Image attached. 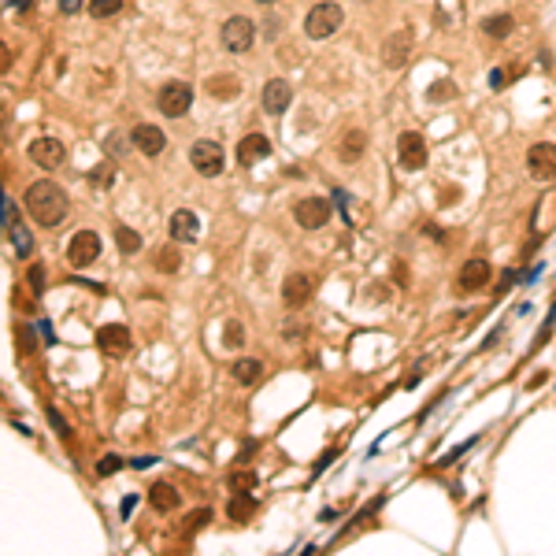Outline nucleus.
<instances>
[{
    "instance_id": "a211bd4d",
    "label": "nucleus",
    "mask_w": 556,
    "mask_h": 556,
    "mask_svg": "<svg viewBox=\"0 0 556 556\" xmlns=\"http://www.w3.org/2000/svg\"><path fill=\"white\" fill-rule=\"evenodd\" d=\"M308 297H312V278L308 275H290L282 282V304L286 308H301Z\"/></svg>"
},
{
    "instance_id": "4468645a",
    "label": "nucleus",
    "mask_w": 556,
    "mask_h": 556,
    "mask_svg": "<svg viewBox=\"0 0 556 556\" xmlns=\"http://www.w3.org/2000/svg\"><path fill=\"white\" fill-rule=\"evenodd\" d=\"M97 345L108 353V356H123L126 349H130V330H126L123 323H108L97 330Z\"/></svg>"
},
{
    "instance_id": "4be33fe9",
    "label": "nucleus",
    "mask_w": 556,
    "mask_h": 556,
    "mask_svg": "<svg viewBox=\"0 0 556 556\" xmlns=\"http://www.w3.org/2000/svg\"><path fill=\"white\" fill-rule=\"evenodd\" d=\"M230 375H234V379L241 382V386H252V382H260L264 364H260V360H252V356H241V360H234Z\"/></svg>"
},
{
    "instance_id": "c9c22d12",
    "label": "nucleus",
    "mask_w": 556,
    "mask_h": 556,
    "mask_svg": "<svg viewBox=\"0 0 556 556\" xmlns=\"http://www.w3.org/2000/svg\"><path fill=\"white\" fill-rule=\"evenodd\" d=\"M449 93H453V82H441V86L430 89V101H441V97H449Z\"/></svg>"
},
{
    "instance_id": "aec40b11",
    "label": "nucleus",
    "mask_w": 556,
    "mask_h": 556,
    "mask_svg": "<svg viewBox=\"0 0 556 556\" xmlns=\"http://www.w3.org/2000/svg\"><path fill=\"white\" fill-rule=\"evenodd\" d=\"M364 148H367V134L364 130H349L337 141V156H341V163H356L364 156Z\"/></svg>"
},
{
    "instance_id": "79ce46f5",
    "label": "nucleus",
    "mask_w": 556,
    "mask_h": 556,
    "mask_svg": "<svg viewBox=\"0 0 556 556\" xmlns=\"http://www.w3.org/2000/svg\"><path fill=\"white\" fill-rule=\"evenodd\" d=\"M134 504H137V497H123V515H130Z\"/></svg>"
},
{
    "instance_id": "20e7f679",
    "label": "nucleus",
    "mask_w": 556,
    "mask_h": 556,
    "mask_svg": "<svg viewBox=\"0 0 556 556\" xmlns=\"http://www.w3.org/2000/svg\"><path fill=\"white\" fill-rule=\"evenodd\" d=\"M223 48L226 52H234V56H241V52H249L252 41H256V26H252V19H245V15H234V19H226L223 23Z\"/></svg>"
},
{
    "instance_id": "ddd939ff",
    "label": "nucleus",
    "mask_w": 556,
    "mask_h": 556,
    "mask_svg": "<svg viewBox=\"0 0 556 556\" xmlns=\"http://www.w3.org/2000/svg\"><path fill=\"white\" fill-rule=\"evenodd\" d=\"M167 230H171V237L178 245H190V241H197V234H201V219H197L190 208H178L171 215V223H167Z\"/></svg>"
},
{
    "instance_id": "f704fd0d",
    "label": "nucleus",
    "mask_w": 556,
    "mask_h": 556,
    "mask_svg": "<svg viewBox=\"0 0 556 556\" xmlns=\"http://www.w3.org/2000/svg\"><path fill=\"white\" fill-rule=\"evenodd\" d=\"M19 349L34 353V334H30V326H19Z\"/></svg>"
},
{
    "instance_id": "2eb2a0df",
    "label": "nucleus",
    "mask_w": 556,
    "mask_h": 556,
    "mask_svg": "<svg viewBox=\"0 0 556 556\" xmlns=\"http://www.w3.org/2000/svg\"><path fill=\"white\" fill-rule=\"evenodd\" d=\"M408 52H412V34H408V30H397V34H390V37H386V45H382V63L397 71V67L408 59Z\"/></svg>"
},
{
    "instance_id": "f03ea898",
    "label": "nucleus",
    "mask_w": 556,
    "mask_h": 556,
    "mask_svg": "<svg viewBox=\"0 0 556 556\" xmlns=\"http://www.w3.org/2000/svg\"><path fill=\"white\" fill-rule=\"evenodd\" d=\"M341 4H330V0H323V4H315L312 12L304 15V34L312 37V41H323V37H330L341 30Z\"/></svg>"
},
{
    "instance_id": "473e14b6",
    "label": "nucleus",
    "mask_w": 556,
    "mask_h": 556,
    "mask_svg": "<svg viewBox=\"0 0 556 556\" xmlns=\"http://www.w3.org/2000/svg\"><path fill=\"white\" fill-rule=\"evenodd\" d=\"M241 323H237V319H230V323H226V349H237V345H241Z\"/></svg>"
},
{
    "instance_id": "6e6552de",
    "label": "nucleus",
    "mask_w": 556,
    "mask_h": 556,
    "mask_svg": "<svg viewBox=\"0 0 556 556\" xmlns=\"http://www.w3.org/2000/svg\"><path fill=\"white\" fill-rule=\"evenodd\" d=\"M397 160H401L404 171H423V167H426V141H423V134L404 130L401 137H397Z\"/></svg>"
},
{
    "instance_id": "7c9ffc66",
    "label": "nucleus",
    "mask_w": 556,
    "mask_h": 556,
    "mask_svg": "<svg viewBox=\"0 0 556 556\" xmlns=\"http://www.w3.org/2000/svg\"><path fill=\"white\" fill-rule=\"evenodd\" d=\"M119 468H123V460H119L115 453H108V456H101V464H97V475H101V479H108V475H115Z\"/></svg>"
},
{
    "instance_id": "a19ab883",
    "label": "nucleus",
    "mask_w": 556,
    "mask_h": 556,
    "mask_svg": "<svg viewBox=\"0 0 556 556\" xmlns=\"http://www.w3.org/2000/svg\"><path fill=\"white\" fill-rule=\"evenodd\" d=\"M504 82H508V78H504V71H490V86H493V89H501Z\"/></svg>"
},
{
    "instance_id": "a878e982",
    "label": "nucleus",
    "mask_w": 556,
    "mask_h": 556,
    "mask_svg": "<svg viewBox=\"0 0 556 556\" xmlns=\"http://www.w3.org/2000/svg\"><path fill=\"white\" fill-rule=\"evenodd\" d=\"M512 15L508 12H501V15H490V19H486V23H482V30H486V34H490V37H508L512 34Z\"/></svg>"
},
{
    "instance_id": "5701e85b",
    "label": "nucleus",
    "mask_w": 556,
    "mask_h": 556,
    "mask_svg": "<svg viewBox=\"0 0 556 556\" xmlns=\"http://www.w3.org/2000/svg\"><path fill=\"white\" fill-rule=\"evenodd\" d=\"M252 512H256V497H252V493H234L230 504H226V515H230L234 523L252 519Z\"/></svg>"
},
{
    "instance_id": "423d86ee",
    "label": "nucleus",
    "mask_w": 556,
    "mask_h": 556,
    "mask_svg": "<svg viewBox=\"0 0 556 556\" xmlns=\"http://www.w3.org/2000/svg\"><path fill=\"white\" fill-rule=\"evenodd\" d=\"M97 256H101V237H97L93 230H78L71 241H67V264H71L75 271L97 264Z\"/></svg>"
},
{
    "instance_id": "393cba45",
    "label": "nucleus",
    "mask_w": 556,
    "mask_h": 556,
    "mask_svg": "<svg viewBox=\"0 0 556 556\" xmlns=\"http://www.w3.org/2000/svg\"><path fill=\"white\" fill-rule=\"evenodd\" d=\"M115 241H119V252L123 256H134L141 249V234H134L130 226H115Z\"/></svg>"
},
{
    "instance_id": "4c0bfd02",
    "label": "nucleus",
    "mask_w": 556,
    "mask_h": 556,
    "mask_svg": "<svg viewBox=\"0 0 556 556\" xmlns=\"http://www.w3.org/2000/svg\"><path fill=\"white\" fill-rule=\"evenodd\" d=\"M56 4H59V12H63V15H75L78 8H82V0H56Z\"/></svg>"
},
{
    "instance_id": "f8f14e48",
    "label": "nucleus",
    "mask_w": 556,
    "mask_h": 556,
    "mask_svg": "<svg viewBox=\"0 0 556 556\" xmlns=\"http://www.w3.org/2000/svg\"><path fill=\"white\" fill-rule=\"evenodd\" d=\"M290 101H293V89L286 78H271V82L264 86V112L267 115H282L286 108H290Z\"/></svg>"
},
{
    "instance_id": "7ed1b4c3",
    "label": "nucleus",
    "mask_w": 556,
    "mask_h": 556,
    "mask_svg": "<svg viewBox=\"0 0 556 556\" xmlns=\"http://www.w3.org/2000/svg\"><path fill=\"white\" fill-rule=\"evenodd\" d=\"M190 163L201 178H215V175H223V167H226V152H223L219 141H208L204 137V141H197L190 148Z\"/></svg>"
},
{
    "instance_id": "dca6fc26",
    "label": "nucleus",
    "mask_w": 556,
    "mask_h": 556,
    "mask_svg": "<svg viewBox=\"0 0 556 556\" xmlns=\"http://www.w3.org/2000/svg\"><path fill=\"white\" fill-rule=\"evenodd\" d=\"M130 137H134V148H141L145 156H160L163 148H167L163 130H160V126H152V123H137Z\"/></svg>"
},
{
    "instance_id": "c756f323",
    "label": "nucleus",
    "mask_w": 556,
    "mask_h": 556,
    "mask_svg": "<svg viewBox=\"0 0 556 556\" xmlns=\"http://www.w3.org/2000/svg\"><path fill=\"white\" fill-rule=\"evenodd\" d=\"M208 523H212V508H197L186 515V534H197V530H204Z\"/></svg>"
},
{
    "instance_id": "58836bf2",
    "label": "nucleus",
    "mask_w": 556,
    "mask_h": 556,
    "mask_svg": "<svg viewBox=\"0 0 556 556\" xmlns=\"http://www.w3.org/2000/svg\"><path fill=\"white\" fill-rule=\"evenodd\" d=\"M152 456H137V460H130V468H137V471H145V468H152Z\"/></svg>"
},
{
    "instance_id": "6ab92c4d",
    "label": "nucleus",
    "mask_w": 556,
    "mask_h": 556,
    "mask_svg": "<svg viewBox=\"0 0 556 556\" xmlns=\"http://www.w3.org/2000/svg\"><path fill=\"white\" fill-rule=\"evenodd\" d=\"M208 93H212L215 101H234V97L241 93V82H237V75H230V71L212 75L208 78Z\"/></svg>"
},
{
    "instance_id": "f257e3e1",
    "label": "nucleus",
    "mask_w": 556,
    "mask_h": 556,
    "mask_svg": "<svg viewBox=\"0 0 556 556\" xmlns=\"http://www.w3.org/2000/svg\"><path fill=\"white\" fill-rule=\"evenodd\" d=\"M26 212L37 226H56L67 215V193L56 182L41 178V182H34L26 190Z\"/></svg>"
},
{
    "instance_id": "9d476101",
    "label": "nucleus",
    "mask_w": 556,
    "mask_h": 556,
    "mask_svg": "<svg viewBox=\"0 0 556 556\" xmlns=\"http://www.w3.org/2000/svg\"><path fill=\"white\" fill-rule=\"evenodd\" d=\"M482 286H490V260H482V256H471V260L460 267V275H456V290L479 293Z\"/></svg>"
},
{
    "instance_id": "e433bc0d",
    "label": "nucleus",
    "mask_w": 556,
    "mask_h": 556,
    "mask_svg": "<svg viewBox=\"0 0 556 556\" xmlns=\"http://www.w3.org/2000/svg\"><path fill=\"white\" fill-rule=\"evenodd\" d=\"M48 419H52V426H56L59 434H63V438H67V434H71V426H67L63 419H59V412H52V408H48Z\"/></svg>"
},
{
    "instance_id": "0eeeda50",
    "label": "nucleus",
    "mask_w": 556,
    "mask_h": 556,
    "mask_svg": "<svg viewBox=\"0 0 556 556\" xmlns=\"http://www.w3.org/2000/svg\"><path fill=\"white\" fill-rule=\"evenodd\" d=\"M293 219H297V226H304V230H319V226L330 223V204H326L323 197H301V201L293 204Z\"/></svg>"
},
{
    "instance_id": "b1692460",
    "label": "nucleus",
    "mask_w": 556,
    "mask_h": 556,
    "mask_svg": "<svg viewBox=\"0 0 556 556\" xmlns=\"http://www.w3.org/2000/svg\"><path fill=\"white\" fill-rule=\"evenodd\" d=\"M152 267H156V271H163V275H175L178 267H182V256H178V249H156Z\"/></svg>"
},
{
    "instance_id": "ea45409f",
    "label": "nucleus",
    "mask_w": 556,
    "mask_h": 556,
    "mask_svg": "<svg viewBox=\"0 0 556 556\" xmlns=\"http://www.w3.org/2000/svg\"><path fill=\"white\" fill-rule=\"evenodd\" d=\"M515 278H519V271H504V275H501V286H497V290H508V286L515 282Z\"/></svg>"
},
{
    "instance_id": "bb28decb",
    "label": "nucleus",
    "mask_w": 556,
    "mask_h": 556,
    "mask_svg": "<svg viewBox=\"0 0 556 556\" xmlns=\"http://www.w3.org/2000/svg\"><path fill=\"white\" fill-rule=\"evenodd\" d=\"M126 0H89V19H112L123 12Z\"/></svg>"
},
{
    "instance_id": "1a4fd4ad",
    "label": "nucleus",
    "mask_w": 556,
    "mask_h": 556,
    "mask_svg": "<svg viewBox=\"0 0 556 556\" xmlns=\"http://www.w3.org/2000/svg\"><path fill=\"white\" fill-rule=\"evenodd\" d=\"M527 171H530V178H538V182H556V145H549V141L530 145Z\"/></svg>"
},
{
    "instance_id": "c03bdc74",
    "label": "nucleus",
    "mask_w": 556,
    "mask_h": 556,
    "mask_svg": "<svg viewBox=\"0 0 556 556\" xmlns=\"http://www.w3.org/2000/svg\"><path fill=\"white\" fill-rule=\"evenodd\" d=\"M256 4H275V0H256Z\"/></svg>"
},
{
    "instance_id": "72a5a7b5",
    "label": "nucleus",
    "mask_w": 556,
    "mask_h": 556,
    "mask_svg": "<svg viewBox=\"0 0 556 556\" xmlns=\"http://www.w3.org/2000/svg\"><path fill=\"white\" fill-rule=\"evenodd\" d=\"M12 226H19V208L12 197H4V230H12Z\"/></svg>"
},
{
    "instance_id": "cd10ccee",
    "label": "nucleus",
    "mask_w": 556,
    "mask_h": 556,
    "mask_svg": "<svg viewBox=\"0 0 556 556\" xmlns=\"http://www.w3.org/2000/svg\"><path fill=\"white\" fill-rule=\"evenodd\" d=\"M8 237H12V245H15V256H30V252H34V237L26 234L23 223L12 226V230H8Z\"/></svg>"
},
{
    "instance_id": "c85d7f7f",
    "label": "nucleus",
    "mask_w": 556,
    "mask_h": 556,
    "mask_svg": "<svg viewBox=\"0 0 556 556\" xmlns=\"http://www.w3.org/2000/svg\"><path fill=\"white\" fill-rule=\"evenodd\" d=\"M234 493H252L256 490V471H230V479H226Z\"/></svg>"
},
{
    "instance_id": "2f4dec72",
    "label": "nucleus",
    "mask_w": 556,
    "mask_h": 556,
    "mask_svg": "<svg viewBox=\"0 0 556 556\" xmlns=\"http://www.w3.org/2000/svg\"><path fill=\"white\" fill-rule=\"evenodd\" d=\"M30 290H34V293H45V267L41 264H34V267H30Z\"/></svg>"
},
{
    "instance_id": "f3484780",
    "label": "nucleus",
    "mask_w": 556,
    "mask_h": 556,
    "mask_svg": "<svg viewBox=\"0 0 556 556\" xmlns=\"http://www.w3.org/2000/svg\"><path fill=\"white\" fill-rule=\"evenodd\" d=\"M267 152H271V141H267L264 134L252 130V134L241 137V145H237V163H241V167H252V163H260Z\"/></svg>"
},
{
    "instance_id": "39448f33",
    "label": "nucleus",
    "mask_w": 556,
    "mask_h": 556,
    "mask_svg": "<svg viewBox=\"0 0 556 556\" xmlns=\"http://www.w3.org/2000/svg\"><path fill=\"white\" fill-rule=\"evenodd\" d=\"M193 104V89L186 82H167L160 93H156V108L167 115V119H182Z\"/></svg>"
},
{
    "instance_id": "412c9836",
    "label": "nucleus",
    "mask_w": 556,
    "mask_h": 556,
    "mask_svg": "<svg viewBox=\"0 0 556 556\" xmlns=\"http://www.w3.org/2000/svg\"><path fill=\"white\" fill-rule=\"evenodd\" d=\"M148 501H152L156 512H175L178 501H182V493H178L171 482H156L152 490H148Z\"/></svg>"
},
{
    "instance_id": "9b49d317",
    "label": "nucleus",
    "mask_w": 556,
    "mask_h": 556,
    "mask_svg": "<svg viewBox=\"0 0 556 556\" xmlns=\"http://www.w3.org/2000/svg\"><path fill=\"white\" fill-rule=\"evenodd\" d=\"M30 160H34L37 167H59L67 160V148L56 141V137H37V141H30Z\"/></svg>"
},
{
    "instance_id": "37998d69",
    "label": "nucleus",
    "mask_w": 556,
    "mask_h": 556,
    "mask_svg": "<svg viewBox=\"0 0 556 556\" xmlns=\"http://www.w3.org/2000/svg\"><path fill=\"white\" fill-rule=\"evenodd\" d=\"M26 4H30V0H12V8H15V12H23Z\"/></svg>"
}]
</instances>
